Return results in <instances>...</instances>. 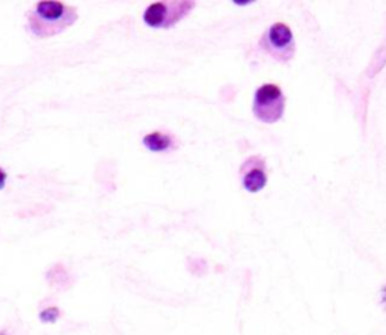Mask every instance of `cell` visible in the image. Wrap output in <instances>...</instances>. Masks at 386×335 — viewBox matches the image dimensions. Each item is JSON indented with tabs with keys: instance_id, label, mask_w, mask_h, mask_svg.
<instances>
[{
	"instance_id": "4",
	"label": "cell",
	"mask_w": 386,
	"mask_h": 335,
	"mask_svg": "<svg viewBox=\"0 0 386 335\" xmlns=\"http://www.w3.org/2000/svg\"><path fill=\"white\" fill-rule=\"evenodd\" d=\"M263 50L280 62H289L296 53L291 29L285 23H273L260 39Z\"/></svg>"
},
{
	"instance_id": "3",
	"label": "cell",
	"mask_w": 386,
	"mask_h": 335,
	"mask_svg": "<svg viewBox=\"0 0 386 335\" xmlns=\"http://www.w3.org/2000/svg\"><path fill=\"white\" fill-rule=\"evenodd\" d=\"M285 97L278 85L266 83L255 91L252 112L256 120L266 124L278 123L284 116Z\"/></svg>"
},
{
	"instance_id": "8",
	"label": "cell",
	"mask_w": 386,
	"mask_h": 335,
	"mask_svg": "<svg viewBox=\"0 0 386 335\" xmlns=\"http://www.w3.org/2000/svg\"><path fill=\"white\" fill-rule=\"evenodd\" d=\"M6 179H8L6 172L2 170V168H0V191H2L4 187H5V184H6Z\"/></svg>"
},
{
	"instance_id": "7",
	"label": "cell",
	"mask_w": 386,
	"mask_h": 335,
	"mask_svg": "<svg viewBox=\"0 0 386 335\" xmlns=\"http://www.w3.org/2000/svg\"><path fill=\"white\" fill-rule=\"evenodd\" d=\"M59 317H61V311H59V310L55 308V307L47 308V310H44L41 314H39V319H41L44 323H53V322H56Z\"/></svg>"
},
{
	"instance_id": "2",
	"label": "cell",
	"mask_w": 386,
	"mask_h": 335,
	"mask_svg": "<svg viewBox=\"0 0 386 335\" xmlns=\"http://www.w3.org/2000/svg\"><path fill=\"white\" fill-rule=\"evenodd\" d=\"M196 2L192 0H165V2H154L148 6L142 20L148 27L154 29H171L189 15Z\"/></svg>"
},
{
	"instance_id": "1",
	"label": "cell",
	"mask_w": 386,
	"mask_h": 335,
	"mask_svg": "<svg viewBox=\"0 0 386 335\" xmlns=\"http://www.w3.org/2000/svg\"><path fill=\"white\" fill-rule=\"evenodd\" d=\"M77 20L76 6L59 0H43L27 14V29L38 38H50L67 31Z\"/></svg>"
},
{
	"instance_id": "5",
	"label": "cell",
	"mask_w": 386,
	"mask_h": 335,
	"mask_svg": "<svg viewBox=\"0 0 386 335\" xmlns=\"http://www.w3.org/2000/svg\"><path fill=\"white\" fill-rule=\"evenodd\" d=\"M242 184L247 192H260L267 184L266 160L261 156H251L240 168Z\"/></svg>"
},
{
	"instance_id": "9",
	"label": "cell",
	"mask_w": 386,
	"mask_h": 335,
	"mask_svg": "<svg viewBox=\"0 0 386 335\" xmlns=\"http://www.w3.org/2000/svg\"><path fill=\"white\" fill-rule=\"evenodd\" d=\"M382 294H383V301H386V287L382 289Z\"/></svg>"
},
{
	"instance_id": "6",
	"label": "cell",
	"mask_w": 386,
	"mask_h": 335,
	"mask_svg": "<svg viewBox=\"0 0 386 335\" xmlns=\"http://www.w3.org/2000/svg\"><path fill=\"white\" fill-rule=\"evenodd\" d=\"M142 144L151 153H167L178 149V139L175 136L163 132H153L144 136Z\"/></svg>"
}]
</instances>
